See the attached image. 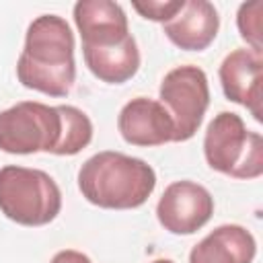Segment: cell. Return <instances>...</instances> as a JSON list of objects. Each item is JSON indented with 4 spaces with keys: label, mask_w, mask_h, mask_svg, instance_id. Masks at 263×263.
<instances>
[{
    "label": "cell",
    "mask_w": 263,
    "mask_h": 263,
    "mask_svg": "<svg viewBox=\"0 0 263 263\" xmlns=\"http://www.w3.org/2000/svg\"><path fill=\"white\" fill-rule=\"evenodd\" d=\"M74 23L82 47H107L123 41L129 33L121 4L111 0H80L74 4Z\"/></svg>",
    "instance_id": "obj_10"
},
{
    "label": "cell",
    "mask_w": 263,
    "mask_h": 263,
    "mask_svg": "<svg viewBox=\"0 0 263 263\" xmlns=\"http://www.w3.org/2000/svg\"><path fill=\"white\" fill-rule=\"evenodd\" d=\"M236 27H238L240 37L247 41L249 49H253L257 53H263V43H261V35H263V2L261 0L242 2L238 6Z\"/></svg>",
    "instance_id": "obj_15"
},
{
    "label": "cell",
    "mask_w": 263,
    "mask_h": 263,
    "mask_svg": "<svg viewBox=\"0 0 263 263\" xmlns=\"http://www.w3.org/2000/svg\"><path fill=\"white\" fill-rule=\"evenodd\" d=\"M62 210L58 183L41 168L6 164L0 168V212L21 226H45Z\"/></svg>",
    "instance_id": "obj_3"
},
{
    "label": "cell",
    "mask_w": 263,
    "mask_h": 263,
    "mask_svg": "<svg viewBox=\"0 0 263 263\" xmlns=\"http://www.w3.org/2000/svg\"><path fill=\"white\" fill-rule=\"evenodd\" d=\"M49 263H92L88 255L80 253V251H74V249H64V251H58Z\"/></svg>",
    "instance_id": "obj_17"
},
{
    "label": "cell",
    "mask_w": 263,
    "mask_h": 263,
    "mask_svg": "<svg viewBox=\"0 0 263 263\" xmlns=\"http://www.w3.org/2000/svg\"><path fill=\"white\" fill-rule=\"evenodd\" d=\"M84 64L95 78L107 84H123L140 70V49L134 35L107 47H82Z\"/></svg>",
    "instance_id": "obj_13"
},
{
    "label": "cell",
    "mask_w": 263,
    "mask_h": 263,
    "mask_svg": "<svg viewBox=\"0 0 263 263\" xmlns=\"http://www.w3.org/2000/svg\"><path fill=\"white\" fill-rule=\"evenodd\" d=\"M62 113V138L55 156H74L84 150L92 140V121L84 111L74 105H58Z\"/></svg>",
    "instance_id": "obj_14"
},
{
    "label": "cell",
    "mask_w": 263,
    "mask_h": 263,
    "mask_svg": "<svg viewBox=\"0 0 263 263\" xmlns=\"http://www.w3.org/2000/svg\"><path fill=\"white\" fill-rule=\"evenodd\" d=\"M152 263H175V261H171V259H154Z\"/></svg>",
    "instance_id": "obj_18"
},
{
    "label": "cell",
    "mask_w": 263,
    "mask_h": 263,
    "mask_svg": "<svg viewBox=\"0 0 263 263\" xmlns=\"http://www.w3.org/2000/svg\"><path fill=\"white\" fill-rule=\"evenodd\" d=\"M255 236L240 224H222L203 236L189 253V263H253Z\"/></svg>",
    "instance_id": "obj_12"
},
{
    "label": "cell",
    "mask_w": 263,
    "mask_h": 263,
    "mask_svg": "<svg viewBox=\"0 0 263 263\" xmlns=\"http://www.w3.org/2000/svg\"><path fill=\"white\" fill-rule=\"evenodd\" d=\"M220 16L208 0H185L183 8L162 25V33L173 45L185 51H203L216 39Z\"/></svg>",
    "instance_id": "obj_11"
},
{
    "label": "cell",
    "mask_w": 263,
    "mask_h": 263,
    "mask_svg": "<svg viewBox=\"0 0 263 263\" xmlns=\"http://www.w3.org/2000/svg\"><path fill=\"white\" fill-rule=\"evenodd\" d=\"M212 214V193L203 185L187 179L171 183L156 203V218L171 234H193L210 222Z\"/></svg>",
    "instance_id": "obj_7"
},
{
    "label": "cell",
    "mask_w": 263,
    "mask_h": 263,
    "mask_svg": "<svg viewBox=\"0 0 263 263\" xmlns=\"http://www.w3.org/2000/svg\"><path fill=\"white\" fill-rule=\"evenodd\" d=\"M74 49V33L66 18L58 14L33 18L16 60L18 82L47 97H66L76 80Z\"/></svg>",
    "instance_id": "obj_1"
},
{
    "label": "cell",
    "mask_w": 263,
    "mask_h": 263,
    "mask_svg": "<svg viewBox=\"0 0 263 263\" xmlns=\"http://www.w3.org/2000/svg\"><path fill=\"white\" fill-rule=\"evenodd\" d=\"M185 0H134L132 6L134 10L148 18V21H156V23H166L171 21L181 8H183Z\"/></svg>",
    "instance_id": "obj_16"
},
{
    "label": "cell",
    "mask_w": 263,
    "mask_h": 263,
    "mask_svg": "<svg viewBox=\"0 0 263 263\" xmlns=\"http://www.w3.org/2000/svg\"><path fill=\"white\" fill-rule=\"evenodd\" d=\"M117 129L132 146H162L175 140V123L160 101L136 97L117 115Z\"/></svg>",
    "instance_id": "obj_9"
},
{
    "label": "cell",
    "mask_w": 263,
    "mask_h": 263,
    "mask_svg": "<svg viewBox=\"0 0 263 263\" xmlns=\"http://www.w3.org/2000/svg\"><path fill=\"white\" fill-rule=\"evenodd\" d=\"M62 138V113L39 101H21L0 111V150L8 154H53Z\"/></svg>",
    "instance_id": "obj_5"
},
{
    "label": "cell",
    "mask_w": 263,
    "mask_h": 263,
    "mask_svg": "<svg viewBox=\"0 0 263 263\" xmlns=\"http://www.w3.org/2000/svg\"><path fill=\"white\" fill-rule=\"evenodd\" d=\"M224 97L251 111L261 121V86H263V53L240 47L230 51L218 70Z\"/></svg>",
    "instance_id": "obj_8"
},
{
    "label": "cell",
    "mask_w": 263,
    "mask_h": 263,
    "mask_svg": "<svg viewBox=\"0 0 263 263\" xmlns=\"http://www.w3.org/2000/svg\"><path fill=\"white\" fill-rule=\"evenodd\" d=\"M156 187L154 168L136 156L103 150L82 162L78 189L82 197L103 210H134L148 201Z\"/></svg>",
    "instance_id": "obj_2"
},
{
    "label": "cell",
    "mask_w": 263,
    "mask_h": 263,
    "mask_svg": "<svg viewBox=\"0 0 263 263\" xmlns=\"http://www.w3.org/2000/svg\"><path fill=\"white\" fill-rule=\"evenodd\" d=\"M158 97L175 123L173 142L191 140L210 107V84L205 72L191 64L168 70L160 82Z\"/></svg>",
    "instance_id": "obj_6"
},
{
    "label": "cell",
    "mask_w": 263,
    "mask_h": 263,
    "mask_svg": "<svg viewBox=\"0 0 263 263\" xmlns=\"http://www.w3.org/2000/svg\"><path fill=\"white\" fill-rule=\"evenodd\" d=\"M203 156L210 168L232 179H257L263 173L261 134L247 129L232 111L218 113L203 134Z\"/></svg>",
    "instance_id": "obj_4"
}]
</instances>
